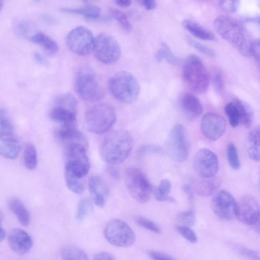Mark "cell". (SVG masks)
<instances>
[{"label": "cell", "instance_id": "cell-19", "mask_svg": "<svg viewBox=\"0 0 260 260\" xmlns=\"http://www.w3.org/2000/svg\"><path fill=\"white\" fill-rule=\"evenodd\" d=\"M88 186L94 203L100 208L104 207L109 193L105 181L99 176H92L88 179Z\"/></svg>", "mask_w": 260, "mask_h": 260}, {"label": "cell", "instance_id": "cell-38", "mask_svg": "<svg viewBox=\"0 0 260 260\" xmlns=\"http://www.w3.org/2000/svg\"><path fill=\"white\" fill-rule=\"evenodd\" d=\"M233 248L239 255L248 260H260V253L255 250L240 245H235Z\"/></svg>", "mask_w": 260, "mask_h": 260}, {"label": "cell", "instance_id": "cell-15", "mask_svg": "<svg viewBox=\"0 0 260 260\" xmlns=\"http://www.w3.org/2000/svg\"><path fill=\"white\" fill-rule=\"evenodd\" d=\"M193 168L201 178L213 177L219 168L218 157L211 150L207 148L201 149L194 156Z\"/></svg>", "mask_w": 260, "mask_h": 260}, {"label": "cell", "instance_id": "cell-48", "mask_svg": "<svg viewBox=\"0 0 260 260\" xmlns=\"http://www.w3.org/2000/svg\"><path fill=\"white\" fill-rule=\"evenodd\" d=\"M139 3L147 10H153L156 7V3L153 0H141L139 1Z\"/></svg>", "mask_w": 260, "mask_h": 260}, {"label": "cell", "instance_id": "cell-4", "mask_svg": "<svg viewBox=\"0 0 260 260\" xmlns=\"http://www.w3.org/2000/svg\"><path fill=\"white\" fill-rule=\"evenodd\" d=\"M183 79L194 91L204 93L208 89L210 75L201 59L190 54L185 59L182 68Z\"/></svg>", "mask_w": 260, "mask_h": 260}, {"label": "cell", "instance_id": "cell-43", "mask_svg": "<svg viewBox=\"0 0 260 260\" xmlns=\"http://www.w3.org/2000/svg\"><path fill=\"white\" fill-rule=\"evenodd\" d=\"M239 1H218L219 7L223 11L228 13H234L239 6Z\"/></svg>", "mask_w": 260, "mask_h": 260}, {"label": "cell", "instance_id": "cell-57", "mask_svg": "<svg viewBox=\"0 0 260 260\" xmlns=\"http://www.w3.org/2000/svg\"><path fill=\"white\" fill-rule=\"evenodd\" d=\"M3 2L1 1L0 2V8H1V9H2V8H3Z\"/></svg>", "mask_w": 260, "mask_h": 260}, {"label": "cell", "instance_id": "cell-16", "mask_svg": "<svg viewBox=\"0 0 260 260\" xmlns=\"http://www.w3.org/2000/svg\"><path fill=\"white\" fill-rule=\"evenodd\" d=\"M260 215V206L253 197L245 196L237 202L236 218L241 223L251 225Z\"/></svg>", "mask_w": 260, "mask_h": 260}, {"label": "cell", "instance_id": "cell-32", "mask_svg": "<svg viewBox=\"0 0 260 260\" xmlns=\"http://www.w3.org/2000/svg\"><path fill=\"white\" fill-rule=\"evenodd\" d=\"M162 48L156 53L155 58L157 62H161L164 59L171 64H177L179 59L173 53L169 46L165 42L161 44Z\"/></svg>", "mask_w": 260, "mask_h": 260}, {"label": "cell", "instance_id": "cell-37", "mask_svg": "<svg viewBox=\"0 0 260 260\" xmlns=\"http://www.w3.org/2000/svg\"><path fill=\"white\" fill-rule=\"evenodd\" d=\"M178 225L190 226L196 221V215L193 211L190 210L178 213L176 216Z\"/></svg>", "mask_w": 260, "mask_h": 260}, {"label": "cell", "instance_id": "cell-35", "mask_svg": "<svg viewBox=\"0 0 260 260\" xmlns=\"http://www.w3.org/2000/svg\"><path fill=\"white\" fill-rule=\"evenodd\" d=\"M226 155L228 163L231 168L235 170H238L240 167V161L237 148L234 143L228 144Z\"/></svg>", "mask_w": 260, "mask_h": 260}, {"label": "cell", "instance_id": "cell-39", "mask_svg": "<svg viewBox=\"0 0 260 260\" xmlns=\"http://www.w3.org/2000/svg\"><path fill=\"white\" fill-rule=\"evenodd\" d=\"M186 41L189 45L202 54L210 57L215 56V52L212 48L190 38H187Z\"/></svg>", "mask_w": 260, "mask_h": 260}, {"label": "cell", "instance_id": "cell-45", "mask_svg": "<svg viewBox=\"0 0 260 260\" xmlns=\"http://www.w3.org/2000/svg\"><path fill=\"white\" fill-rule=\"evenodd\" d=\"M148 255L151 260H175L172 257L158 251H150Z\"/></svg>", "mask_w": 260, "mask_h": 260}, {"label": "cell", "instance_id": "cell-24", "mask_svg": "<svg viewBox=\"0 0 260 260\" xmlns=\"http://www.w3.org/2000/svg\"><path fill=\"white\" fill-rule=\"evenodd\" d=\"M8 204L19 222L23 226L28 225L30 223V215L22 202L18 199L14 198L9 200Z\"/></svg>", "mask_w": 260, "mask_h": 260}, {"label": "cell", "instance_id": "cell-12", "mask_svg": "<svg viewBox=\"0 0 260 260\" xmlns=\"http://www.w3.org/2000/svg\"><path fill=\"white\" fill-rule=\"evenodd\" d=\"M95 38L87 27L79 25L71 30L66 37L68 48L79 55H88L93 51Z\"/></svg>", "mask_w": 260, "mask_h": 260}, {"label": "cell", "instance_id": "cell-55", "mask_svg": "<svg viewBox=\"0 0 260 260\" xmlns=\"http://www.w3.org/2000/svg\"><path fill=\"white\" fill-rule=\"evenodd\" d=\"M43 17L44 18V19L46 21H47L48 22L49 21L53 23L55 21L54 18L51 17L48 14H44L43 15Z\"/></svg>", "mask_w": 260, "mask_h": 260}, {"label": "cell", "instance_id": "cell-41", "mask_svg": "<svg viewBox=\"0 0 260 260\" xmlns=\"http://www.w3.org/2000/svg\"><path fill=\"white\" fill-rule=\"evenodd\" d=\"M135 221L138 225L144 229L155 233L160 232L159 227L153 221L146 217L137 216L135 218Z\"/></svg>", "mask_w": 260, "mask_h": 260}, {"label": "cell", "instance_id": "cell-36", "mask_svg": "<svg viewBox=\"0 0 260 260\" xmlns=\"http://www.w3.org/2000/svg\"><path fill=\"white\" fill-rule=\"evenodd\" d=\"M110 12L111 16L117 20L126 31L130 32L131 31L132 25L125 13L115 8L110 9Z\"/></svg>", "mask_w": 260, "mask_h": 260}, {"label": "cell", "instance_id": "cell-7", "mask_svg": "<svg viewBox=\"0 0 260 260\" xmlns=\"http://www.w3.org/2000/svg\"><path fill=\"white\" fill-rule=\"evenodd\" d=\"M125 184L130 195L140 203H145L149 200L151 184L145 174L134 167L127 169L125 173Z\"/></svg>", "mask_w": 260, "mask_h": 260}, {"label": "cell", "instance_id": "cell-13", "mask_svg": "<svg viewBox=\"0 0 260 260\" xmlns=\"http://www.w3.org/2000/svg\"><path fill=\"white\" fill-rule=\"evenodd\" d=\"M211 208L215 215L222 220L228 221L236 218L237 202L226 190H220L213 194Z\"/></svg>", "mask_w": 260, "mask_h": 260}, {"label": "cell", "instance_id": "cell-1", "mask_svg": "<svg viewBox=\"0 0 260 260\" xmlns=\"http://www.w3.org/2000/svg\"><path fill=\"white\" fill-rule=\"evenodd\" d=\"M133 139L127 131L117 129L109 133L103 139L99 149L102 160L109 165L123 162L129 155Z\"/></svg>", "mask_w": 260, "mask_h": 260}, {"label": "cell", "instance_id": "cell-33", "mask_svg": "<svg viewBox=\"0 0 260 260\" xmlns=\"http://www.w3.org/2000/svg\"><path fill=\"white\" fill-rule=\"evenodd\" d=\"M92 204L91 201L87 198H83L78 202L76 216L77 220L82 221L91 212Z\"/></svg>", "mask_w": 260, "mask_h": 260}, {"label": "cell", "instance_id": "cell-56", "mask_svg": "<svg viewBox=\"0 0 260 260\" xmlns=\"http://www.w3.org/2000/svg\"><path fill=\"white\" fill-rule=\"evenodd\" d=\"M6 236V232L5 229L2 226L1 227L0 230V239L1 241H3Z\"/></svg>", "mask_w": 260, "mask_h": 260}, {"label": "cell", "instance_id": "cell-3", "mask_svg": "<svg viewBox=\"0 0 260 260\" xmlns=\"http://www.w3.org/2000/svg\"><path fill=\"white\" fill-rule=\"evenodd\" d=\"M108 86L112 96L123 104L134 103L140 94L138 81L133 74L125 71L113 74L108 80Z\"/></svg>", "mask_w": 260, "mask_h": 260}, {"label": "cell", "instance_id": "cell-6", "mask_svg": "<svg viewBox=\"0 0 260 260\" xmlns=\"http://www.w3.org/2000/svg\"><path fill=\"white\" fill-rule=\"evenodd\" d=\"M75 88L76 92L84 100L95 102L104 96V90L95 74L88 68L82 69L76 74Z\"/></svg>", "mask_w": 260, "mask_h": 260}, {"label": "cell", "instance_id": "cell-18", "mask_svg": "<svg viewBox=\"0 0 260 260\" xmlns=\"http://www.w3.org/2000/svg\"><path fill=\"white\" fill-rule=\"evenodd\" d=\"M8 242L11 249L20 254L28 252L32 245L30 236L25 231L20 229H14L9 232Z\"/></svg>", "mask_w": 260, "mask_h": 260}, {"label": "cell", "instance_id": "cell-50", "mask_svg": "<svg viewBox=\"0 0 260 260\" xmlns=\"http://www.w3.org/2000/svg\"><path fill=\"white\" fill-rule=\"evenodd\" d=\"M33 56L34 59L37 63L42 65H45L46 64V61L43 56L39 52H35L33 54Z\"/></svg>", "mask_w": 260, "mask_h": 260}, {"label": "cell", "instance_id": "cell-44", "mask_svg": "<svg viewBox=\"0 0 260 260\" xmlns=\"http://www.w3.org/2000/svg\"><path fill=\"white\" fill-rule=\"evenodd\" d=\"M250 54L260 66V39H255L252 41L250 48Z\"/></svg>", "mask_w": 260, "mask_h": 260}, {"label": "cell", "instance_id": "cell-51", "mask_svg": "<svg viewBox=\"0 0 260 260\" xmlns=\"http://www.w3.org/2000/svg\"><path fill=\"white\" fill-rule=\"evenodd\" d=\"M115 166L110 165L108 168V172L112 177L117 178L119 176V172Z\"/></svg>", "mask_w": 260, "mask_h": 260}, {"label": "cell", "instance_id": "cell-52", "mask_svg": "<svg viewBox=\"0 0 260 260\" xmlns=\"http://www.w3.org/2000/svg\"><path fill=\"white\" fill-rule=\"evenodd\" d=\"M25 23H22L19 24L17 29V33L20 35H25L27 30V26Z\"/></svg>", "mask_w": 260, "mask_h": 260}, {"label": "cell", "instance_id": "cell-54", "mask_svg": "<svg viewBox=\"0 0 260 260\" xmlns=\"http://www.w3.org/2000/svg\"><path fill=\"white\" fill-rule=\"evenodd\" d=\"M251 226L256 233L260 234V215L256 221Z\"/></svg>", "mask_w": 260, "mask_h": 260}, {"label": "cell", "instance_id": "cell-21", "mask_svg": "<svg viewBox=\"0 0 260 260\" xmlns=\"http://www.w3.org/2000/svg\"><path fill=\"white\" fill-rule=\"evenodd\" d=\"M179 104L185 114L191 117H198L203 112L201 103L191 93L186 92L183 93L180 98Z\"/></svg>", "mask_w": 260, "mask_h": 260}, {"label": "cell", "instance_id": "cell-14", "mask_svg": "<svg viewBox=\"0 0 260 260\" xmlns=\"http://www.w3.org/2000/svg\"><path fill=\"white\" fill-rule=\"evenodd\" d=\"M224 111L230 124L233 127L240 124L249 127L252 123L253 114L250 108L239 99L228 103L224 107Z\"/></svg>", "mask_w": 260, "mask_h": 260}, {"label": "cell", "instance_id": "cell-17", "mask_svg": "<svg viewBox=\"0 0 260 260\" xmlns=\"http://www.w3.org/2000/svg\"><path fill=\"white\" fill-rule=\"evenodd\" d=\"M226 128L224 119L219 115L213 112H208L202 117L201 131L208 139L215 141L224 134Z\"/></svg>", "mask_w": 260, "mask_h": 260}, {"label": "cell", "instance_id": "cell-28", "mask_svg": "<svg viewBox=\"0 0 260 260\" xmlns=\"http://www.w3.org/2000/svg\"><path fill=\"white\" fill-rule=\"evenodd\" d=\"M171 188V184L169 180L167 179L161 180L159 186L153 190L155 199L159 202H175V199L169 196Z\"/></svg>", "mask_w": 260, "mask_h": 260}, {"label": "cell", "instance_id": "cell-58", "mask_svg": "<svg viewBox=\"0 0 260 260\" xmlns=\"http://www.w3.org/2000/svg\"><path fill=\"white\" fill-rule=\"evenodd\" d=\"M259 184H260V180H259Z\"/></svg>", "mask_w": 260, "mask_h": 260}, {"label": "cell", "instance_id": "cell-25", "mask_svg": "<svg viewBox=\"0 0 260 260\" xmlns=\"http://www.w3.org/2000/svg\"><path fill=\"white\" fill-rule=\"evenodd\" d=\"M61 11L82 15L87 19L98 20L100 18L101 8L96 5H87L77 8L64 7Z\"/></svg>", "mask_w": 260, "mask_h": 260}, {"label": "cell", "instance_id": "cell-29", "mask_svg": "<svg viewBox=\"0 0 260 260\" xmlns=\"http://www.w3.org/2000/svg\"><path fill=\"white\" fill-rule=\"evenodd\" d=\"M38 163L37 153L35 145L28 143L24 148L23 164L28 170H34L37 167Z\"/></svg>", "mask_w": 260, "mask_h": 260}, {"label": "cell", "instance_id": "cell-22", "mask_svg": "<svg viewBox=\"0 0 260 260\" xmlns=\"http://www.w3.org/2000/svg\"><path fill=\"white\" fill-rule=\"evenodd\" d=\"M245 144L249 157L255 161H260V126L248 133Z\"/></svg>", "mask_w": 260, "mask_h": 260}, {"label": "cell", "instance_id": "cell-20", "mask_svg": "<svg viewBox=\"0 0 260 260\" xmlns=\"http://www.w3.org/2000/svg\"><path fill=\"white\" fill-rule=\"evenodd\" d=\"M22 147V141L16 134L0 136V153L4 157L14 159Z\"/></svg>", "mask_w": 260, "mask_h": 260}, {"label": "cell", "instance_id": "cell-27", "mask_svg": "<svg viewBox=\"0 0 260 260\" xmlns=\"http://www.w3.org/2000/svg\"><path fill=\"white\" fill-rule=\"evenodd\" d=\"M199 180L196 184L195 189L200 195L209 196L217 191L220 183L218 179L213 177L204 178Z\"/></svg>", "mask_w": 260, "mask_h": 260}, {"label": "cell", "instance_id": "cell-46", "mask_svg": "<svg viewBox=\"0 0 260 260\" xmlns=\"http://www.w3.org/2000/svg\"><path fill=\"white\" fill-rule=\"evenodd\" d=\"M243 20L245 23L251 25L260 34V16L245 17Z\"/></svg>", "mask_w": 260, "mask_h": 260}, {"label": "cell", "instance_id": "cell-49", "mask_svg": "<svg viewBox=\"0 0 260 260\" xmlns=\"http://www.w3.org/2000/svg\"><path fill=\"white\" fill-rule=\"evenodd\" d=\"M93 260H115V258L108 252H101L95 255Z\"/></svg>", "mask_w": 260, "mask_h": 260}, {"label": "cell", "instance_id": "cell-47", "mask_svg": "<svg viewBox=\"0 0 260 260\" xmlns=\"http://www.w3.org/2000/svg\"><path fill=\"white\" fill-rule=\"evenodd\" d=\"M182 190L186 194L190 204H192L194 201V196L191 187L188 184H185L182 186Z\"/></svg>", "mask_w": 260, "mask_h": 260}, {"label": "cell", "instance_id": "cell-5", "mask_svg": "<svg viewBox=\"0 0 260 260\" xmlns=\"http://www.w3.org/2000/svg\"><path fill=\"white\" fill-rule=\"evenodd\" d=\"M116 113L110 105L100 103L90 108L85 116V124L88 131L102 134L109 131L116 121Z\"/></svg>", "mask_w": 260, "mask_h": 260}, {"label": "cell", "instance_id": "cell-10", "mask_svg": "<svg viewBox=\"0 0 260 260\" xmlns=\"http://www.w3.org/2000/svg\"><path fill=\"white\" fill-rule=\"evenodd\" d=\"M104 235L111 244L119 247H127L135 241V234L131 228L124 221L112 219L106 224Z\"/></svg>", "mask_w": 260, "mask_h": 260}, {"label": "cell", "instance_id": "cell-53", "mask_svg": "<svg viewBox=\"0 0 260 260\" xmlns=\"http://www.w3.org/2000/svg\"><path fill=\"white\" fill-rule=\"evenodd\" d=\"M115 3L121 7L126 8L131 5L132 1L129 0H118L116 1Z\"/></svg>", "mask_w": 260, "mask_h": 260}, {"label": "cell", "instance_id": "cell-9", "mask_svg": "<svg viewBox=\"0 0 260 260\" xmlns=\"http://www.w3.org/2000/svg\"><path fill=\"white\" fill-rule=\"evenodd\" d=\"M169 157L178 162L186 160L189 152L188 141L185 127L181 124H175L170 129L166 142Z\"/></svg>", "mask_w": 260, "mask_h": 260}, {"label": "cell", "instance_id": "cell-11", "mask_svg": "<svg viewBox=\"0 0 260 260\" xmlns=\"http://www.w3.org/2000/svg\"><path fill=\"white\" fill-rule=\"evenodd\" d=\"M93 52L100 61L113 64L121 56V48L116 39L107 32H101L95 38Z\"/></svg>", "mask_w": 260, "mask_h": 260}, {"label": "cell", "instance_id": "cell-42", "mask_svg": "<svg viewBox=\"0 0 260 260\" xmlns=\"http://www.w3.org/2000/svg\"><path fill=\"white\" fill-rule=\"evenodd\" d=\"M211 80L215 90L221 92L224 89V81L221 72L218 70H214L211 75Z\"/></svg>", "mask_w": 260, "mask_h": 260}, {"label": "cell", "instance_id": "cell-31", "mask_svg": "<svg viewBox=\"0 0 260 260\" xmlns=\"http://www.w3.org/2000/svg\"><path fill=\"white\" fill-rule=\"evenodd\" d=\"M63 260H89L86 254L81 249L73 246H67L61 251Z\"/></svg>", "mask_w": 260, "mask_h": 260}, {"label": "cell", "instance_id": "cell-30", "mask_svg": "<svg viewBox=\"0 0 260 260\" xmlns=\"http://www.w3.org/2000/svg\"><path fill=\"white\" fill-rule=\"evenodd\" d=\"M15 133L14 126L8 112L5 109L0 110V136Z\"/></svg>", "mask_w": 260, "mask_h": 260}, {"label": "cell", "instance_id": "cell-2", "mask_svg": "<svg viewBox=\"0 0 260 260\" xmlns=\"http://www.w3.org/2000/svg\"><path fill=\"white\" fill-rule=\"evenodd\" d=\"M216 32L239 52L244 55H250L252 41L247 30L235 19L220 16L214 21Z\"/></svg>", "mask_w": 260, "mask_h": 260}, {"label": "cell", "instance_id": "cell-8", "mask_svg": "<svg viewBox=\"0 0 260 260\" xmlns=\"http://www.w3.org/2000/svg\"><path fill=\"white\" fill-rule=\"evenodd\" d=\"M77 102L70 93H62L55 99L49 116L55 122L63 125L77 123Z\"/></svg>", "mask_w": 260, "mask_h": 260}, {"label": "cell", "instance_id": "cell-26", "mask_svg": "<svg viewBox=\"0 0 260 260\" xmlns=\"http://www.w3.org/2000/svg\"><path fill=\"white\" fill-rule=\"evenodd\" d=\"M29 40L39 45L51 53H56L59 49L56 42L50 36L42 31L37 32L28 38Z\"/></svg>", "mask_w": 260, "mask_h": 260}, {"label": "cell", "instance_id": "cell-40", "mask_svg": "<svg viewBox=\"0 0 260 260\" xmlns=\"http://www.w3.org/2000/svg\"><path fill=\"white\" fill-rule=\"evenodd\" d=\"M176 230L188 242L195 243L198 241V237L195 232L189 226L176 225Z\"/></svg>", "mask_w": 260, "mask_h": 260}, {"label": "cell", "instance_id": "cell-34", "mask_svg": "<svg viewBox=\"0 0 260 260\" xmlns=\"http://www.w3.org/2000/svg\"><path fill=\"white\" fill-rule=\"evenodd\" d=\"M64 175L66 185L72 192L77 194H81L83 193L85 187L81 179L65 173Z\"/></svg>", "mask_w": 260, "mask_h": 260}, {"label": "cell", "instance_id": "cell-23", "mask_svg": "<svg viewBox=\"0 0 260 260\" xmlns=\"http://www.w3.org/2000/svg\"><path fill=\"white\" fill-rule=\"evenodd\" d=\"M182 24L192 36L206 41L216 40L214 34L204 26L189 19L183 20Z\"/></svg>", "mask_w": 260, "mask_h": 260}]
</instances>
